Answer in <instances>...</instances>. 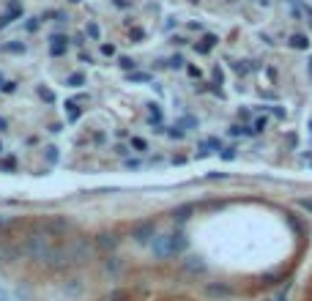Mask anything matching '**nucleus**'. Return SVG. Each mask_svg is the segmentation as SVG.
<instances>
[{
	"label": "nucleus",
	"instance_id": "nucleus-1",
	"mask_svg": "<svg viewBox=\"0 0 312 301\" xmlns=\"http://www.w3.org/2000/svg\"><path fill=\"white\" fill-rule=\"evenodd\" d=\"M25 255L33 260H39V263H44V266H52V268H63L69 266V258H66V249L63 244H55V236H49V233H30L28 238H25Z\"/></svg>",
	"mask_w": 312,
	"mask_h": 301
},
{
	"label": "nucleus",
	"instance_id": "nucleus-2",
	"mask_svg": "<svg viewBox=\"0 0 312 301\" xmlns=\"http://www.w3.org/2000/svg\"><path fill=\"white\" fill-rule=\"evenodd\" d=\"M66 258H69V263H85V260L90 258V244L85 241V238H74L71 244H66Z\"/></svg>",
	"mask_w": 312,
	"mask_h": 301
},
{
	"label": "nucleus",
	"instance_id": "nucleus-3",
	"mask_svg": "<svg viewBox=\"0 0 312 301\" xmlns=\"http://www.w3.org/2000/svg\"><path fill=\"white\" fill-rule=\"evenodd\" d=\"M153 252H156V258H173V255H178V249H176V244H173L170 236H156Z\"/></svg>",
	"mask_w": 312,
	"mask_h": 301
},
{
	"label": "nucleus",
	"instance_id": "nucleus-4",
	"mask_svg": "<svg viewBox=\"0 0 312 301\" xmlns=\"http://www.w3.org/2000/svg\"><path fill=\"white\" fill-rule=\"evenodd\" d=\"M22 14H25V8H22V3H8V11L6 14H0V30H6L11 22H17V19H22Z\"/></svg>",
	"mask_w": 312,
	"mask_h": 301
},
{
	"label": "nucleus",
	"instance_id": "nucleus-5",
	"mask_svg": "<svg viewBox=\"0 0 312 301\" xmlns=\"http://www.w3.org/2000/svg\"><path fill=\"white\" fill-rule=\"evenodd\" d=\"M66 49H69V36H63V33L49 36V55H52V58H63Z\"/></svg>",
	"mask_w": 312,
	"mask_h": 301
},
{
	"label": "nucleus",
	"instance_id": "nucleus-6",
	"mask_svg": "<svg viewBox=\"0 0 312 301\" xmlns=\"http://www.w3.org/2000/svg\"><path fill=\"white\" fill-rule=\"evenodd\" d=\"M197 148H200V156H206V154H217L219 148H222V142H219L217 137H208V140H203Z\"/></svg>",
	"mask_w": 312,
	"mask_h": 301
},
{
	"label": "nucleus",
	"instance_id": "nucleus-7",
	"mask_svg": "<svg viewBox=\"0 0 312 301\" xmlns=\"http://www.w3.org/2000/svg\"><path fill=\"white\" fill-rule=\"evenodd\" d=\"M66 112H69V124H77V121L83 118V107L77 104L74 99H69V101H66Z\"/></svg>",
	"mask_w": 312,
	"mask_h": 301
},
{
	"label": "nucleus",
	"instance_id": "nucleus-8",
	"mask_svg": "<svg viewBox=\"0 0 312 301\" xmlns=\"http://www.w3.org/2000/svg\"><path fill=\"white\" fill-rule=\"evenodd\" d=\"M148 124L151 126H162V107L156 104V101L148 104Z\"/></svg>",
	"mask_w": 312,
	"mask_h": 301
},
{
	"label": "nucleus",
	"instance_id": "nucleus-9",
	"mask_svg": "<svg viewBox=\"0 0 312 301\" xmlns=\"http://www.w3.org/2000/svg\"><path fill=\"white\" fill-rule=\"evenodd\" d=\"M288 44H290L293 49H310V39H307L304 33H293V36L288 39Z\"/></svg>",
	"mask_w": 312,
	"mask_h": 301
},
{
	"label": "nucleus",
	"instance_id": "nucleus-10",
	"mask_svg": "<svg viewBox=\"0 0 312 301\" xmlns=\"http://www.w3.org/2000/svg\"><path fill=\"white\" fill-rule=\"evenodd\" d=\"M19 249L8 247V244H0V263H11V260H17Z\"/></svg>",
	"mask_w": 312,
	"mask_h": 301
},
{
	"label": "nucleus",
	"instance_id": "nucleus-11",
	"mask_svg": "<svg viewBox=\"0 0 312 301\" xmlns=\"http://www.w3.org/2000/svg\"><path fill=\"white\" fill-rule=\"evenodd\" d=\"M151 236H153V224L151 222L140 224V227L134 230V238H137V241H151Z\"/></svg>",
	"mask_w": 312,
	"mask_h": 301
},
{
	"label": "nucleus",
	"instance_id": "nucleus-12",
	"mask_svg": "<svg viewBox=\"0 0 312 301\" xmlns=\"http://www.w3.org/2000/svg\"><path fill=\"white\" fill-rule=\"evenodd\" d=\"M0 49H3V52H8V55H25V52H28V47H25L22 42H8V44H3Z\"/></svg>",
	"mask_w": 312,
	"mask_h": 301
},
{
	"label": "nucleus",
	"instance_id": "nucleus-13",
	"mask_svg": "<svg viewBox=\"0 0 312 301\" xmlns=\"http://www.w3.org/2000/svg\"><path fill=\"white\" fill-rule=\"evenodd\" d=\"M129 148L134 151V154H148V148H151V145H148V140H145V137H132Z\"/></svg>",
	"mask_w": 312,
	"mask_h": 301
},
{
	"label": "nucleus",
	"instance_id": "nucleus-14",
	"mask_svg": "<svg viewBox=\"0 0 312 301\" xmlns=\"http://www.w3.org/2000/svg\"><path fill=\"white\" fill-rule=\"evenodd\" d=\"M126 83H153V77L148 71H129V74H126Z\"/></svg>",
	"mask_w": 312,
	"mask_h": 301
},
{
	"label": "nucleus",
	"instance_id": "nucleus-15",
	"mask_svg": "<svg viewBox=\"0 0 312 301\" xmlns=\"http://www.w3.org/2000/svg\"><path fill=\"white\" fill-rule=\"evenodd\" d=\"M85 83H88V80H85L83 71H74V74H69V77H66V85H69V88H83Z\"/></svg>",
	"mask_w": 312,
	"mask_h": 301
},
{
	"label": "nucleus",
	"instance_id": "nucleus-16",
	"mask_svg": "<svg viewBox=\"0 0 312 301\" xmlns=\"http://www.w3.org/2000/svg\"><path fill=\"white\" fill-rule=\"evenodd\" d=\"M115 63H118V69H124L126 74L137 69V60H134V58H129V55H118V60H115Z\"/></svg>",
	"mask_w": 312,
	"mask_h": 301
},
{
	"label": "nucleus",
	"instance_id": "nucleus-17",
	"mask_svg": "<svg viewBox=\"0 0 312 301\" xmlns=\"http://www.w3.org/2000/svg\"><path fill=\"white\" fill-rule=\"evenodd\" d=\"M85 39H90V42H101V28L96 22H88L85 25Z\"/></svg>",
	"mask_w": 312,
	"mask_h": 301
},
{
	"label": "nucleus",
	"instance_id": "nucleus-18",
	"mask_svg": "<svg viewBox=\"0 0 312 301\" xmlns=\"http://www.w3.org/2000/svg\"><path fill=\"white\" fill-rule=\"evenodd\" d=\"M115 244L118 241H115V236H110V233H104V236L96 238V247H101V249H112Z\"/></svg>",
	"mask_w": 312,
	"mask_h": 301
},
{
	"label": "nucleus",
	"instance_id": "nucleus-19",
	"mask_svg": "<svg viewBox=\"0 0 312 301\" xmlns=\"http://www.w3.org/2000/svg\"><path fill=\"white\" fill-rule=\"evenodd\" d=\"M296 6L301 8V17H304L307 25L312 28V6H310V3H304V0H296Z\"/></svg>",
	"mask_w": 312,
	"mask_h": 301
},
{
	"label": "nucleus",
	"instance_id": "nucleus-20",
	"mask_svg": "<svg viewBox=\"0 0 312 301\" xmlns=\"http://www.w3.org/2000/svg\"><path fill=\"white\" fill-rule=\"evenodd\" d=\"M162 134H167L170 140H183V137H186V131L178 129V126H165V131H162Z\"/></svg>",
	"mask_w": 312,
	"mask_h": 301
},
{
	"label": "nucleus",
	"instance_id": "nucleus-21",
	"mask_svg": "<svg viewBox=\"0 0 312 301\" xmlns=\"http://www.w3.org/2000/svg\"><path fill=\"white\" fill-rule=\"evenodd\" d=\"M211 85H214V88H219V85H224V74H222V66H214V69H211Z\"/></svg>",
	"mask_w": 312,
	"mask_h": 301
},
{
	"label": "nucleus",
	"instance_id": "nucleus-22",
	"mask_svg": "<svg viewBox=\"0 0 312 301\" xmlns=\"http://www.w3.org/2000/svg\"><path fill=\"white\" fill-rule=\"evenodd\" d=\"M36 93L42 96V101H47V104H55V93L47 88V85H39V88H36Z\"/></svg>",
	"mask_w": 312,
	"mask_h": 301
},
{
	"label": "nucleus",
	"instance_id": "nucleus-23",
	"mask_svg": "<svg viewBox=\"0 0 312 301\" xmlns=\"http://www.w3.org/2000/svg\"><path fill=\"white\" fill-rule=\"evenodd\" d=\"M129 39H132L134 44H142V42H145V30H142V28H134V25H132V28H129Z\"/></svg>",
	"mask_w": 312,
	"mask_h": 301
},
{
	"label": "nucleus",
	"instance_id": "nucleus-24",
	"mask_svg": "<svg viewBox=\"0 0 312 301\" xmlns=\"http://www.w3.org/2000/svg\"><path fill=\"white\" fill-rule=\"evenodd\" d=\"M194 126H197V118H194V115H183V118L178 121V129H183V131L194 129Z\"/></svg>",
	"mask_w": 312,
	"mask_h": 301
},
{
	"label": "nucleus",
	"instance_id": "nucleus-25",
	"mask_svg": "<svg viewBox=\"0 0 312 301\" xmlns=\"http://www.w3.org/2000/svg\"><path fill=\"white\" fill-rule=\"evenodd\" d=\"M260 110H266V112H271V115H274V118H279L282 121L285 115H288V112L282 110V107H274V104H260Z\"/></svg>",
	"mask_w": 312,
	"mask_h": 301
},
{
	"label": "nucleus",
	"instance_id": "nucleus-26",
	"mask_svg": "<svg viewBox=\"0 0 312 301\" xmlns=\"http://www.w3.org/2000/svg\"><path fill=\"white\" fill-rule=\"evenodd\" d=\"M0 170H3V172H14V170H17V159H14V156L0 159Z\"/></svg>",
	"mask_w": 312,
	"mask_h": 301
},
{
	"label": "nucleus",
	"instance_id": "nucleus-27",
	"mask_svg": "<svg viewBox=\"0 0 312 301\" xmlns=\"http://www.w3.org/2000/svg\"><path fill=\"white\" fill-rule=\"evenodd\" d=\"M219 159H224V162H233V159H236V145L219 148Z\"/></svg>",
	"mask_w": 312,
	"mask_h": 301
},
{
	"label": "nucleus",
	"instance_id": "nucleus-28",
	"mask_svg": "<svg viewBox=\"0 0 312 301\" xmlns=\"http://www.w3.org/2000/svg\"><path fill=\"white\" fill-rule=\"evenodd\" d=\"M266 124H268V118H266V115H258V118H255L249 126H252V131H255V134H260V131L266 129Z\"/></svg>",
	"mask_w": 312,
	"mask_h": 301
},
{
	"label": "nucleus",
	"instance_id": "nucleus-29",
	"mask_svg": "<svg viewBox=\"0 0 312 301\" xmlns=\"http://www.w3.org/2000/svg\"><path fill=\"white\" fill-rule=\"evenodd\" d=\"M44 156H47L49 165H55V162L60 159V154H58V148H55V145H47V148H44Z\"/></svg>",
	"mask_w": 312,
	"mask_h": 301
},
{
	"label": "nucleus",
	"instance_id": "nucleus-30",
	"mask_svg": "<svg viewBox=\"0 0 312 301\" xmlns=\"http://www.w3.org/2000/svg\"><path fill=\"white\" fill-rule=\"evenodd\" d=\"M192 49H194V52H197V55H208V52H211V44H208V42H203V39H200V42H197V44H192Z\"/></svg>",
	"mask_w": 312,
	"mask_h": 301
},
{
	"label": "nucleus",
	"instance_id": "nucleus-31",
	"mask_svg": "<svg viewBox=\"0 0 312 301\" xmlns=\"http://www.w3.org/2000/svg\"><path fill=\"white\" fill-rule=\"evenodd\" d=\"M0 93H17V83L14 80H3L0 83Z\"/></svg>",
	"mask_w": 312,
	"mask_h": 301
},
{
	"label": "nucleus",
	"instance_id": "nucleus-32",
	"mask_svg": "<svg viewBox=\"0 0 312 301\" xmlns=\"http://www.w3.org/2000/svg\"><path fill=\"white\" fill-rule=\"evenodd\" d=\"M208 293H214V296H230V288H224V285H208Z\"/></svg>",
	"mask_w": 312,
	"mask_h": 301
},
{
	"label": "nucleus",
	"instance_id": "nucleus-33",
	"mask_svg": "<svg viewBox=\"0 0 312 301\" xmlns=\"http://www.w3.org/2000/svg\"><path fill=\"white\" fill-rule=\"evenodd\" d=\"M173 244H176V249H178V252H181V249L183 247H186V236H183V233H173Z\"/></svg>",
	"mask_w": 312,
	"mask_h": 301
},
{
	"label": "nucleus",
	"instance_id": "nucleus-34",
	"mask_svg": "<svg viewBox=\"0 0 312 301\" xmlns=\"http://www.w3.org/2000/svg\"><path fill=\"white\" fill-rule=\"evenodd\" d=\"M39 25H42V19H39V17H30L28 22H25V30H28V33H36V30H39Z\"/></svg>",
	"mask_w": 312,
	"mask_h": 301
},
{
	"label": "nucleus",
	"instance_id": "nucleus-35",
	"mask_svg": "<svg viewBox=\"0 0 312 301\" xmlns=\"http://www.w3.org/2000/svg\"><path fill=\"white\" fill-rule=\"evenodd\" d=\"M167 66H170V69H183V66H186V60H183V55H173Z\"/></svg>",
	"mask_w": 312,
	"mask_h": 301
},
{
	"label": "nucleus",
	"instance_id": "nucleus-36",
	"mask_svg": "<svg viewBox=\"0 0 312 301\" xmlns=\"http://www.w3.org/2000/svg\"><path fill=\"white\" fill-rule=\"evenodd\" d=\"M71 44H74V47H80V49H83V47H85V33H80V30H77V33L71 36Z\"/></svg>",
	"mask_w": 312,
	"mask_h": 301
},
{
	"label": "nucleus",
	"instance_id": "nucleus-37",
	"mask_svg": "<svg viewBox=\"0 0 312 301\" xmlns=\"http://www.w3.org/2000/svg\"><path fill=\"white\" fill-rule=\"evenodd\" d=\"M189 214H192V206H181V208H176V219H189Z\"/></svg>",
	"mask_w": 312,
	"mask_h": 301
},
{
	"label": "nucleus",
	"instance_id": "nucleus-38",
	"mask_svg": "<svg viewBox=\"0 0 312 301\" xmlns=\"http://www.w3.org/2000/svg\"><path fill=\"white\" fill-rule=\"evenodd\" d=\"M99 52L104 55V58H112V55H115V44H101Z\"/></svg>",
	"mask_w": 312,
	"mask_h": 301
},
{
	"label": "nucleus",
	"instance_id": "nucleus-39",
	"mask_svg": "<svg viewBox=\"0 0 312 301\" xmlns=\"http://www.w3.org/2000/svg\"><path fill=\"white\" fill-rule=\"evenodd\" d=\"M112 151H115V154H118V156H124V159H126V156H129V154H132V148H129V145H121V142H118V145H115V148H112Z\"/></svg>",
	"mask_w": 312,
	"mask_h": 301
},
{
	"label": "nucleus",
	"instance_id": "nucleus-40",
	"mask_svg": "<svg viewBox=\"0 0 312 301\" xmlns=\"http://www.w3.org/2000/svg\"><path fill=\"white\" fill-rule=\"evenodd\" d=\"M112 6H115V8H124V11H129V8H132V0H112Z\"/></svg>",
	"mask_w": 312,
	"mask_h": 301
},
{
	"label": "nucleus",
	"instance_id": "nucleus-41",
	"mask_svg": "<svg viewBox=\"0 0 312 301\" xmlns=\"http://www.w3.org/2000/svg\"><path fill=\"white\" fill-rule=\"evenodd\" d=\"M170 42L176 44V47H183V44H189V39H186V36H178V33H176V36L170 39Z\"/></svg>",
	"mask_w": 312,
	"mask_h": 301
},
{
	"label": "nucleus",
	"instance_id": "nucleus-42",
	"mask_svg": "<svg viewBox=\"0 0 312 301\" xmlns=\"http://www.w3.org/2000/svg\"><path fill=\"white\" fill-rule=\"evenodd\" d=\"M186 74L192 80H200V69H197V66H186Z\"/></svg>",
	"mask_w": 312,
	"mask_h": 301
},
{
	"label": "nucleus",
	"instance_id": "nucleus-43",
	"mask_svg": "<svg viewBox=\"0 0 312 301\" xmlns=\"http://www.w3.org/2000/svg\"><path fill=\"white\" fill-rule=\"evenodd\" d=\"M186 266L192 268V271H203V266L197 263V258H189V260H186Z\"/></svg>",
	"mask_w": 312,
	"mask_h": 301
},
{
	"label": "nucleus",
	"instance_id": "nucleus-44",
	"mask_svg": "<svg viewBox=\"0 0 312 301\" xmlns=\"http://www.w3.org/2000/svg\"><path fill=\"white\" fill-rule=\"evenodd\" d=\"M299 208H304L307 214H312V200H307V197H301V200H299Z\"/></svg>",
	"mask_w": 312,
	"mask_h": 301
},
{
	"label": "nucleus",
	"instance_id": "nucleus-45",
	"mask_svg": "<svg viewBox=\"0 0 312 301\" xmlns=\"http://www.w3.org/2000/svg\"><path fill=\"white\" fill-rule=\"evenodd\" d=\"M77 58L83 60V63H93V58H90V55L85 52V49H80V52H77Z\"/></svg>",
	"mask_w": 312,
	"mask_h": 301
},
{
	"label": "nucleus",
	"instance_id": "nucleus-46",
	"mask_svg": "<svg viewBox=\"0 0 312 301\" xmlns=\"http://www.w3.org/2000/svg\"><path fill=\"white\" fill-rule=\"evenodd\" d=\"M176 25H178V19H176V17H167V22H165V30H167V33H170V30L176 28Z\"/></svg>",
	"mask_w": 312,
	"mask_h": 301
},
{
	"label": "nucleus",
	"instance_id": "nucleus-47",
	"mask_svg": "<svg viewBox=\"0 0 312 301\" xmlns=\"http://www.w3.org/2000/svg\"><path fill=\"white\" fill-rule=\"evenodd\" d=\"M186 30H194V33H200L203 25H200V22H189V25H186Z\"/></svg>",
	"mask_w": 312,
	"mask_h": 301
},
{
	"label": "nucleus",
	"instance_id": "nucleus-48",
	"mask_svg": "<svg viewBox=\"0 0 312 301\" xmlns=\"http://www.w3.org/2000/svg\"><path fill=\"white\" fill-rule=\"evenodd\" d=\"M0 301H11V296H8L6 288H0Z\"/></svg>",
	"mask_w": 312,
	"mask_h": 301
},
{
	"label": "nucleus",
	"instance_id": "nucleus-49",
	"mask_svg": "<svg viewBox=\"0 0 312 301\" xmlns=\"http://www.w3.org/2000/svg\"><path fill=\"white\" fill-rule=\"evenodd\" d=\"M104 140H107V137L101 134V131H96V134H93V142H99V145H101V142H104Z\"/></svg>",
	"mask_w": 312,
	"mask_h": 301
},
{
	"label": "nucleus",
	"instance_id": "nucleus-50",
	"mask_svg": "<svg viewBox=\"0 0 312 301\" xmlns=\"http://www.w3.org/2000/svg\"><path fill=\"white\" fill-rule=\"evenodd\" d=\"M8 129V121L6 118H0V131H6Z\"/></svg>",
	"mask_w": 312,
	"mask_h": 301
},
{
	"label": "nucleus",
	"instance_id": "nucleus-51",
	"mask_svg": "<svg viewBox=\"0 0 312 301\" xmlns=\"http://www.w3.org/2000/svg\"><path fill=\"white\" fill-rule=\"evenodd\" d=\"M307 71H310V80H312V58L307 60Z\"/></svg>",
	"mask_w": 312,
	"mask_h": 301
},
{
	"label": "nucleus",
	"instance_id": "nucleus-52",
	"mask_svg": "<svg viewBox=\"0 0 312 301\" xmlns=\"http://www.w3.org/2000/svg\"><path fill=\"white\" fill-rule=\"evenodd\" d=\"M3 224H8V216H3V214H0V227H3Z\"/></svg>",
	"mask_w": 312,
	"mask_h": 301
},
{
	"label": "nucleus",
	"instance_id": "nucleus-53",
	"mask_svg": "<svg viewBox=\"0 0 312 301\" xmlns=\"http://www.w3.org/2000/svg\"><path fill=\"white\" fill-rule=\"evenodd\" d=\"M3 151H6V145H3V142H0V156H3Z\"/></svg>",
	"mask_w": 312,
	"mask_h": 301
},
{
	"label": "nucleus",
	"instance_id": "nucleus-54",
	"mask_svg": "<svg viewBox=\"0 0 312 301\" xmlns=\"http://www.w3.org/2000/svg\"><path fill=\"white\" fill-rule=\"evenodd\" d=\"M69 3H83V0H69Z\"/></svg>",
	"mask_w": 312,
	"mask_h": 301
},
{
	"label": "nucleus",
	"instance_id": "nucleus-55",
	"mask_svg": "<svg viewBox=\"0 0 312 301\" xmlns=\"http://www.w3.org/2000/svg\"><path fill=\"white\" fill-rule=\"evenodd\" d=\"M310 134H312V121H310Z\"/></svg>",
	"mask_w": 312,
	"mask_h": 301
},
{
	"label": "nucleus",
	"instance_id": "nucleus-56",
	"mask_svg": "<svg viewBox=\"0 0 312 301\" xmlns=\"http://www.w3.org/2000/svg\"><path fill=\"white\" fill-rule=\"evenodd\" d=\"M249 3H258V0H249Z\"/></svg>",
	"mask_w": 312,
	"mask_h": 301
},
{
	"label": "nucleus",
	"instance_id": "nucleus-57",
	"mask_svg": "<svg viewBox=\"0 0 312 301\" xmlns=\"http://www.w3.org/2000/svg\"><path fill=\"white\" fill-rule=\"evenodd\" d=\"M0 83H3V74H0Z\"/></svg>",
	"mask_w": 312,
	"mask_h": 301
},
{
	"label": "nucleus",
	"instance_id": "nucleus-58",
	"mask_svg": "<svg viewBox=\"0 0 312 301\" xmlns=\"http://www.w3.org/2000/svg\"><path fill=\"white\" fill-rule=\"evenodd\" d=\"M279 301H288V299H279Z\"/></svg>",
	"mask_w": 312,
	"mask_h": 301
},
{
	"label": "nucleus",
	"instance_id": "nucleus-59",
	"mask_svg": "<svg viewBox=\"0 0 312 301\" xmlns=\"http://www.w3.org/2000/svg\"><path fill=\"white\" fill-rule=\"evenodd\" d=\"M192 3H197V0H192Z\"/></svg>",
	"mask_w": 312,
	"mask_h": 301
}]
</instances>
